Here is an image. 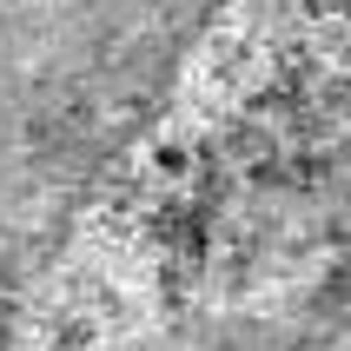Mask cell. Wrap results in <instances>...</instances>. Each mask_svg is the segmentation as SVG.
Segmentation results:
<instances>
[{
	"label": "cell",
	"instance_id": "obj_2",
	"mask_svg": "<svg viewBox=\"0 0 351 351\" xmlns=\"http://www.w3.org/2000/svg\"><path fill=\"white\" fill-rule=\"evenodd\" d=\"M186 351H351V133L258 159L179 258Z\"/></svg>",
	"mask_w": 351,
	"mask_h": 351
},
{
	"label": "cell",
	"instance_id": "obj_1",
	"mask_svg": "<svg viewBox=\"0 0 351 351\" xmlns=\"http://www.w3.org/2000/svg\"><path fill=\"white\" fill-rule=\"evenodd\" d=\"M226 0H0V285L60 245Z\"/></svg>",
	"mask_w": 351,
	"mask_h": 351
}]
</instances>
